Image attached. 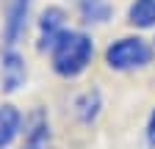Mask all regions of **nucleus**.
Masks as SVG:
<instances>
[{
    "label": "nucleus",
    "mask_w": 155,
    "mask_h": 149,
    "mask_svg": "<svg viewBox=\"0 0 155 149\" xmlns=\"http://www.w3.org/2000/svg\"><path fill=\"white\" fill-rule=\"evenodd\" d=\"M94 55V42L83 30H64L61 39L50 47V64L61 78H78L89 69Z\"/></svg>",
    "instance_id": "f257e3e1"
},
{
    "label": "nucleus",
    "mask_w": 155,
    "mask_h": 149,
    "mask_svg": "<svg viewBox=\"0 0 155 149\" xmlns=\"http://www.w3.org/2000/svg\"><path fill=\"white\" fill-rule=\"evenodd\" d=\"M25 78H28V66H25V58L17 52V47L3 50V55H0V88L6 94H14L25 86Z\"/></svg>",
    "instance_id": "20e7f679"
},
{
    "label": "nucleus",
    "mask_w": 155,
    "mask_h": 149,
    "mask_svg": "<svg viewBox=\"0 0 155 149\" xmlns=\"http://www.w3.org/2000/svg\"><path fill=\"white\" fill-rule=\"evenodd\" d=\"M19 130H22V113L14 105H0V149L11 146Z\"/></svg>",
    "instance_id": "0eeeda50"
},
{
    "label": "nucleus",
    "mask_w": 155,
    "mask_h": 149,
    "mask_svg": "<svg viewBox=\"0 0 155 149\" xmlns=\"http://www.w3.org/2000/svg\"><path fill=\"white\" fill-rule=\"evenodd\" d=\"M78 17L83 25H103L114 17L111 0H78Z\"/></svg>",
    "instance_id": "423d86ee"
},
{
    "label": "nucleus",
    "mask_w": 155,
    "mask_h": 149,
    "mask_svg": "<svg viewBox=\"0 0 155 149\" xmlns=\"http://www.w3.org/2000/svg\"><path fill=\"white\" fill-rule=\"evenodd\" d=\"M100 108H103V97L97 88H86L81 97L75 100V113L83 124H91L97 116H100Z\"/></svg>",
    "instance_id": "6e6552de"
},
{
    "label": "nucleus",
    "mask_w": 155,
    "mask_h": 149,
    "mask_svg": "<svg viewBox=\"0 0 155 149\" xmlns=\"http://www.w3.org/2000/svg\"><path fill=\"white\" fill-rule=\"evenodd\" d=\"M127 22L133 28H155V0H133L127 6Z\"/></svg>",
    "instance_id": "1a4fd4ad"
},
{
    "label": "nucleus",
    "mask_w": 155,
    "mask_h": 149,
    "mask_svg": "<svg viewBox=\"0 0 155 149\" xmlns=\"http://www.w3.org/2000/svg\"><path fill=\"white\" fill-rule=\"evenodd\" d=\"M67 30V11L58 6H47L39 17V42L36 47L42 52H50V47L61 39V33Z\"/></svg>",
    "instance_id": "39448f33"
},
{
    "label": "nucleus",
    "mask_w": 155,
    "mask_h": 149,
    "mask_svg": "<svg viewBox=\"0 0 155 149\" xmlns=\"http://www.w3.org/2000/svg\"><path fill=\"white\" fill-rule=\"evenodd\" d=\"M152 61V47L141 36H122L105 47V64L114 72H130L141 69Z\"/></svg>",
    "instance_id": "f03ea898"
},
{
    "label": "nucleus",
    "mask_w": 155,
    "mask_h": 149,
    "mask_svg": "<svg viewBox=\"0 0 155 149\" xmlns=\"http://www.w3.org/2000/svg\"><path fill=\"white\" fill-rule=\"evenodd\" d=\"M144 135H147V146L155 149V108H152V113L147 119V130H144Z\"/></svg>",
    "instance_id": "9d476101"
},
{
    "label": "nucleus",
    "mask_w": 155,
    "mask_h": 149,
    "mask_svg": "<svg viewBox=\"0 0 155 149\" xmlns=\"http://www.w3.org/2000/svg\"><path fill=\"white\" fill-rule=\"evenodd\" d=\"M31 6L33 0H8L6 3V14H3V47L6 50L17 47V42L22 39V33L28 28Z\"/></svg>",
    "instance_id": "7ed1b4c3"
},
{
    "label": "nucleus",
    "mask_w": 155,
    "mask_h": 149,
    "mask_svg": "<svg viewBox=\"0 0 155 149\" xmlns=\"http://www.w3.org/2000/svg\"><path fill=\"white\" fill-rule=\"evenodd\" d=\"M22 149H28V146H22Z\"/></svg>",
    "instance_id": "9b49d317"
}]
</instances>
